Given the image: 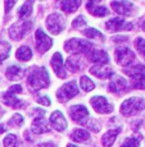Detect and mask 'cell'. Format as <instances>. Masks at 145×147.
<instances>
[{"instance_id": "cell-34", "label": "cell", "mask_w": 145, "mask_h": 147, "mask_svg": "<svg viewBox=\"0 0 145 147\" xmlns=\"http://www.w3.org/2000/svg\"><path fill=\"white\" fill-rule=\"evenodd\" d=\"M135 47L138 50V53L143 56V59L145 60V40L141 37H138L135 40Z\"/></svg>"}, {"instance_id": "cell-44", "label": "cell", "mask_w": 145, "mask_h": 147, "mask_svg": "<svg viewBox=\"0 0 145 147\" xmlns=\"http://www.w3.org/2000/svg\"><path fill=\"white\" fill-rule=\"evenodd\" d=\"M67 147H77V146H75V145H72V143H69V145H68Z\"/></svg>"}, {"instance_id": "cell-31", "label": "cell", "mask_w": 145, "mask_h": 147, "mask_svg": "<svg viewBox=\"0 0 145 147\" xmlns=\"http://www.w3.org/2000/svg\"><path fill=\"white\" fill-rule=\"evenodd\" d=\"M140 140L141 137H129L122 142L121 147H140Z\"/></svg>"}, {"instance_id": "cell-10", "label": "cell", "mask_w": 145, "mask_h": 147, "mask_svg": "<svg viewBox=\"0 0 145 147\" xmlns=\"http://www.w3.org/2000/svg\"><path fill=\"white\" fill-rule=\"evenodd\" d=\"M35 37H36V49H37L40 53H46L48 50L53 46V40L41 28H39L35 32Z\"/></svg>"}, {"instance_id": "cell-4", "label": "cell", "mask_w": 145, "mask_h": 147, "mask_svg": "<svg viewBox=\"0 0 145 147\" xmlns=\"http://www.w3.org/2000/svg\"><path fill=\"white\" fill-rule=\"evenodd\" d=\"M93 49V44L81 38H71L64 44V50L67 53L75 54H87Z\"/></svg>"}, {"instance_id": "cell-33", "label": "cell", "mask_w": 145, "mask_h": 147, "mask_svg": "<svg viewBox=\"0 0 145 147\" xmlns=\"http://www.w3.org/2000/svg\"><path fill=\"white\" fill-rule=\"evenodd\" d=\"M8 124H9L10 127H14V128H19V127L23 124V117H22L21 114H14L9 119Z\"/></svg>"}, {"instance_id": "cell-22", "label": "cell", "mask_w": 145, "mask_h": 147, "mask_svg": "<svg viewBox=\"0 0 145 147\" xmlns=\"http://www.w3.org/2000/svg\"><path fill=\"white\" fill-rule=\"evenodd\" d=\"M1 98H3L5 105L12 106L14 109H21V107L25 106V104L22 102L21 100H18V98L16 97V95H12V94H9V92H4V95H3Z\"/></svg>"}, {"instance_id": "cell-41", "label": "cell", "mask_w": 145, "mask_h": 147, "mask_svg": "<svg viewBox=\"0 0 145 147\" xmlns=\"http://www.w3.org/2000/svg\"><path fill=\"white\" fill-rule=\"evenodd\" d=\"M35 147H57V146L52 142H45V143H39V145H36Z\"/></svg>"}, {"instance_id": "cell-5", "label": "cell", "mask_w": 145, "mask_h": 147, "mask_svg": "<svg viewBox=\"0 0 145 147\" xmlns=\"http://www.w3.org/2000/svg\"><path fill=\"white\" fill-rule=\"evenodd\" d=\"M114 58H116L117 64H119V65H122V67H126V68L133 65V63H135V60H136L135 53H132V50H130L129 47H126V46L116 49Z\"/></svg>"}, {"instance_id": "cell-40", "label": "cell", "mask_w": 145, "mask_h": 147, "mask_svg": "<svg viewBox=\"0 0 145 147\" xmlns=\"http://www.w3.org/2000/svg\"><path fill=\"white\" fill-rule=\"evenodd\" d=\"M16 5V1H5V13H9V10Z\"/></svg>"}, {"instance_id": "cell-19", "label": "cell", "mask_w": 145, "mask_h": 147, "mask_svg": "<svg viewBox=\"0 0 145 147\" xmlns=\"http://www.w3.org/2000/svg\"><path fill=\"white\" fill-rule=\"evenodd\" d=\"M86 9L95 17H106L109 14L108 8H106L104 5H100L96 1H89L86 4Z\"/></svg>"}, {"instance_id": "cell-35", "label": "cell", "mask_w": 145, "mask_h": 147, "mask_svg": "<svg viewBox=\"0 0 145 147\" xmlns=\"http://www.w3.org/2000/svg\"><path fill=\"white\" fill-rule=\"evenodd\" d=\"M3 145L4 147H17V137L14 134H8L3 140Z\"/></svg>"}, {"instance_id": "cell-14", "label": "cell", "mask_w": 145, "mask_h": 147, "mask_svg": "<svg viewBox=\"0 0 145 147\" xmlns=\"http://www.w3.org/2000/svg\"><path fill=\"white\" fill-rule=\"evenodd\" d=\"M87 59L93 63H96V65H106L109 61V56L104 50H96V49H91L89 53L86 54Z\"/></svg>"}, {"instance_id": "cell-2", "label": "cell", "mask_w": 145, "mask_h": 147, "mask_svg": "<svg viewBox=\"0 0 145 147\" xmlns=\"http://www.w3.org/2000/svg\"><path fill=\"white\" fill-rule=\"evenodd\" d=\"M125 73L131 78V87L136 90H145V65L133 64L125 69Z\"/></svg>"}, {"instance_id": "cell-16", "label": "cell", "mask_w": 145, "mask_h": 147, "mask_svg": "<svg viewBox=\"0 0 145 147\" xmlns=\"http://www.w3.org/2000/svg\"><path fill=\"white\" fill-rule=\"evenodd\" d=\"M50 124H52L53 128L58 132H63L67 129V120L59 110L54 111L53 114L50 115Z\"/></svg>"}, {"instance_id": "cell-6", "label": "cell", "mask_w": 145, "mask_h": 147, "mask_svg": "<svg viewBox=\"0 0 145 147\" xmlns=\"http://www.w3.org/2000/svg\"><path fill=\"white\" fill-rule=\"evenodd\" d=\"M77 94H78L77 83H76L75 81H71V82H67L66 84H63V86L57 91V98H58V101H61V102H67L71 98L75 97Z\"/></svg>"}, {"instance_id": "cell-13", "label": "cell", "mask_w": 145, "mask_h": 147, "mask_svg": "<svg viewBox=\"0 0 145 147\" xmlns=\"http://www.w3.org/2000/svg\"><path fill=\"white\" fill-rule=\"evenodd\" d=\"M106 28L109 32H118V31H130L132 30V24L121 18H112L106 23Z\"/></svg>"}, {"instance_id": "cell-38", "label": "cell", "mask_w": 145, "mask_h": 147, "mask_svg": "<svg viewBox=\"0 0 145 147\" xmlns=\"http://www.w3.org/2000/svg\"><path fill=\"white\" fill-rule=\"evenodd\" d=\"M7 92L17 96L18 94H22V86H19V84H13L12 87H9V90H8Z\"/></svg>"}, {"instance_id": "cell-24", "label": "cell", "mask_w": 145, "mask_h": 147, "mask_svg": "<svg viewBox=\"0 0 145 147\" xmlns=\"http://www.w3.org/2000/svg\"><path fill=\"white\" fill-rule=\"evenodd\" d=\"M84 67L82 65V61H81V58L78 55H73V56H69L67 59V68L71 70V72H77L81 68Z\"/></svg>"}, {"instance_id": "cell-12", "label": "cell", "mask_w": 145, "mask_h": 147, "mask_svg": "<svg viewBox=\"0 0 145 147\" xmlns=\"http://www.w3.org/2000/svg\"><path fill=\"white\" fill-rule=\"evenodd\" d=\"M129 90V84H127V81L125 80L123 77L118 74H113L112 76V81L109 83V91L113 92V94L117 95H122L123 92H126Z\"/></svg>"}, {"instance_id": "cell-27", "label": "cell", "mask_w": 145, "mask_h": 147, "mask_svg": "<svg viewBox=\"0 0 145 147\" xmlns=\"http://www.w3.org/2000/svg\"><path fill=\"white\" fill-rule=\"evenodd\" d=\"M32 8H33V3L32 1H26L25 4H22V7L18 10V17L22 19H26L31 16L32 13Z\"/></svg>"}, {"instance_id": "cell-42", "label": "cell", "mask_w": 145, "mask_h": 147, "mask_svg": "<svg viewBox=\"0 0 145 147\" xmlns=\"http://www.w3.org/2000/svg\"><path fill=\"white\" fill-rule=\"evenodd\" d=\"M3 132H5V127L4 125H0V133H3Z\"/></svg>"}, {"instance_id": "cell-21", "label": "cell", "mask_w": 145, "mask_h": 147, "mask_svg": "<svg viewBox=\"0 0 145 147\" xmlns=\"http://www.w3.org/2000/svg\"><path fill=\"white\" fill-rule=\"evenodd\" d=\"M5 74H7V78L9 81H19L22 77H23L25 70L18 65H9L7 68Z\"/></svg>"}, {"instance_id": "cell-23", "label": "cell", "mask_w": 145, "mask_h": 147, "mask_svg": "<svg viewBox=\"0 0 145 147\" xmlns=\"http://www.w3.org/2000/svg\"><path fill=\"white\" fill-rule=\"evenodd\" d=\"M119 132H121V128H117V129H110L108 131L106 134L103 136L101 138V142H103V146L104 147H112V145L114 143V141L117 140Z\"/></svg>"}, {"instance_id": "cell-26", "label": "cell", "mask_w": 145, "mask_h": 147, "mask_svg": "<svg viewBox=\"0 0 145 147\" xmlns=\"http://www.w3.org/2000/svg\"><path fill=\"white\" fill-rule=\"evenodd\" d=\"M16 58L21 61H28L32 58V51L28 46H21L16 53Z\"/></svg>"}, {"instance_id": "cell-32", "label": "cell", "mask_w": 145, "mask_h": 147, "mask_svg": "<svg viewBox=\"0 0 145 147\" xmlns=\"http://www.w3.org/2000/svg\"><path fill=\"white\" fill-rule=\"evenodd\" d=\"M82 33H84L86 37H89V38H100V40L104 41V36L101 35L98 30H95V28H86Z\"/></svg>"}, {"instance_id": "cell-17", "label": "cell", "mask_w": 145, "mask_h": 147, "mask_svg": "<svg viewBox=\"0 0 145 147\" xmlns=\"http://www.w3.org/2000/svg\"><path fill=\"white\" fill-rule=\"evenodd\" d=\"M90 73L94 74L95 77L100 78V80H107V78H110L114 74L113 70L108 65H94L90 68Z\"/></svg>"}, {"instance_id": "cell-25", "label": "cell", "mask_w": 145, "mask_h": 147, "mask_svg": "<svg viewBox=\"0 0 145 147\" xmlns=\"http://www.w3.org/2000/svg\"><path fill=\"white\" fill-rule=\"evenodd\" d=\"M71 138H72L75 142H84V141H87L90 138V134L85 129H81V128H77V129H73L72 133H71Z\"/></svg>"}, {"instance_id": "cell-37", "label": "cell", "mask_w": 145, "mask_h": 147, "mask_svg": "<svg viewBox=\"0 0 145 147\" xmlns=\"http://www.w3.org/2000/svg\"><path fill=\"white\" fill-rule=\"evenodd\" d=\"M84 24H86V18H85L84 16H78L76 19H73L72 22V27L73 28H80L82 27Z\"/></svg>"}, {"instance_id": "cell-29", "label": "cell", "mask_w": 145, "mask_h": 147, "mask_svg": "<svg viewBox=\"0 0 145 147\" xmlns=\"http://www.w3.org/2000/svg\"><path fill=\"white\" fill-rule=\"evenodd\" d=\"M81 5V1H62L61 3V8H62V10L63 12H66V13H72V12H75L76 9Z\"/></svg>"}, {"instance_id": "cell-43", "label": "cell", "mask_w": 145, "mask_h": 147, "mask_svg": "<svg viewBox=\"0 0 145 147\" xmlns=\"http://www.w3.org/2000/svg\"><path fill=\"white\" fill-rule=\"evenodd\" d=\"M141 27H143V30L145 31V18H144V21L141 22Z\"/></svg>"}, {"instance_id": "cell-36", "label": "cell", "mask_w": 145, "mask_h": 147, "mask_svg": "<svg viewBox=\"0 0 145 147\" xmlns=\"http://www.w3.org/2000/svg\"><path fill=\"white\" fill-rule=\"evenodd\" d=\"M82 125H85L86 128L91 129V131H94V132H99V131H100V124H99L96 120H93V119H87L84 124H82Z\"/></svg>"}, {"instance_id": "cell-30", "label": "cell", "mask_w": 145, "mask_h": 147, "mask_svg": "<svg viewBox=\"0 0 145 147\" xmlns=\"http://www.w3.org/2000/svg\"><path fill=\"white\" fill-rule=\"evenodd\" d=\"M80 86H81V88L84 90L85 92H90L93 91L94 88H95V84H94V82L90 80L89 77H86V76H82L81 78H80Z\"/></svg>"}, {"instance_id": "cell-1", "label": "cell", "mask_w": 145, "mask_h": 147, "mask_svg": "<svg viewBox=\"0 0 145 147\" xmlns=\"http://www.w3.org/2000/svg\"><path fill=\"white\" fill-rule=\"evenodd\" d=\"M27 83L31 91L36 92L41 88L49 87L50 78L45 67H32L27 77Z\"/></svg>"}, {"instance_id": "cell-15", "label": "cell", "mask_w": 145, "mask_h": 147, "mask_svg": "<svg viewBox=\"0 0 145 147\" xmlns=\"http://www.w3.org/2000/svg\"><path fill=\"white\" fill-rule=\"evenodd\" d=\"M52 67H53V70L54 73L57 74V77L62 78V80H64V78H67V72L66 69H64V64H63V58H62L61 53H55L53 55L52 58Z\"/></svg>"}, {"instance_id": "cell-18", "label": "cell", "mask_w": 145, "mask_h": 147, "mask_svg": "<svg viewBox=\"0 0 145 147\" xmlns=\"http://www.w3.org/2000/svg\"><path fill=\"white\" fill-rule=\"evenodd\" d=\"M110 5L114 9V12L122 14V16H130L131 10L133 9V4L130 1H112Z\"/></svg>"}, {"instance_id": "cell-11", "label": "cell", "mask_w": 145, "mask_h": 147, "mask_svg": "<svg viewBox=\"0 0 145 147\" xmlns=\"http://www.w3.org/2000/svg\"><path fill=\"white\" fill-rule=\"evenodd\" d=\"M69 117L73 121L82 125L89 119V111L84 105H73L69 107Z\"/></svg>"}, {"instance_id": "cell-9", "label": "cell", "mask_w": 145, "mask_h": 147, "mask_svg": "<svg viewBox=\"0 0 145 147\" xmlns=\"http://www.w3.org/2000/svg\"><path fill=\"white\" fill-rule=\"evenodd\" d=\"M90 102H91L93 109L99 114H110L113 111V109H114L109 104V101L103 96H94L90 100Z\"/></svg>"}, {"instance_id": "cell-20", "label": "cell", "mask_w": 145, "mask_h": 147, "mask_svg": "<svg viewBox=\"0 0 145 147\" xmlns=\"http://www.w3.org/2000/svg\"><path fill=\"white\" fill-rule=\"evenodd\" d=\"M31 131L35 134H41V133H45V132L49 131V125H48L46 120L44 119V117H36L35 119L32 120Z\"/></svg>"}, {"instance_id": "cell-8", "label": "cell", "mask_w": 145, "mask_h": 147, "mask_svg": "<svg viewBox=\"0 0 145 147\" xmlns=\"http://www.w3.org/2000/svg\"><path fill=\"white\" fill-rule=\"evenodd\" d=\"M64 18L61 13H53L46 18V28L54 35H58L64 30Z\"/></svg>"}, {"instance_id": "cell-7", "label": "cell", "mask_w": 145, "mask_h": 147, "mask_svg": "<svg viewBox=\"0 0 145 147\" xmlns=\"http://www.w3.org/2000/svg\"><path fill=\"white\" fill-rule=\"evenodd\" d=\"M32 26H33V23L31 21H23V22L14 23L13 26L9 28V36L14 41L22 40V38H23L25 36L31 31Z\"/></svg>"}, {"instance_id": "cell-39", "label": "cell", "mask_w": 145, "mask_h": 147, "mask_svg": "<svg viewBox=\"0 0 145 147\" xmlns=\"http://www.w3.org/2000/svg\"><path fill=\"white\" fill-rule=\"evenodd\" d=\"M39 104H41V105H45V106H49L50 105V100L49 97H46V96H40L37 98Z\"/></svg>"}, {"instance_id": "cell-28", "label": "cell", "mask_w": 145, "mask_h": 147, "mask_svg": "<svg viewBox=\"0 0 145 147\" xmlns=\"http://www.w3.org/2000/svg\"><path fill=\"white\" fill-rule=\"evenodd\" d=\"M10 49H12V46L9 42L0 41V64L10 55Z\"/></svg>"}, {"instance_id": "cell-3", "label": "cell", "mask_w": 145, "mask_h": 147, "mask_svg": "<svg viewBox=\"0 0 145 147\" xmlns=\"http://www.w3.org/2000/svg\"><path fill=\"white\" fill-rule=\"evenodd\" d=\"M145 109V100L141 97H131L123 101L121 105V114L125 117H131Z\"/></svg>"}]
</instances>
